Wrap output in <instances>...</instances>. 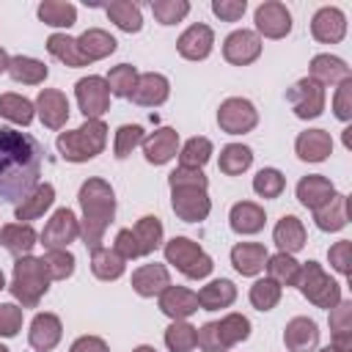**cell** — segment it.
Returning <instances> with one entry per match:
<instances>
[{
    "label": "cell",
    "mask_w": 352,
    "mask_h": 352,
    "mask_svg": "<svg viewBox=\"0 0 352 352\" xmlns=\"http://www.w3.org/2000/svg\"><path fill=\"white\" fill-rule=\"evenodd\" d=\"M212 154V143L206 138H192L184 143V151H182V168H192L198 170Z\"/></svg>",
    "instance_id": "cell-48"
},
{
    "label": "cell",
    "mask_w": 352,
    "mask_h": 352,
    "mask_svg": "<svg viewBox=\"0 0 352 352\" xmlns=\"http://www.w3.org/2000/svg\"><path fill=\"white\" fill-rule=\"evenodd\" d=\"M165 344L170 346V352H190L198 344V330L184 322H173L165 330Z\"/></svg>",
    "instance_id": "cell-45"
},
{
    "label": "cell",
    "mask_w": 352,
    "mask_h": 352,
    "mask_svg": "<svg viewBox=\"0 0 352 352\" xmlns=\"http://www.w3.org/2000/svg\"><path fill=\"white\" fill-rule=\"evenodd\" d=\"M336 192H333V184L324 179V176H305L300 184H297V198L302 201V206H308V209H319V206H324L330 198H333Z\"/></svg>",
    "instance_id": "cell-24"
},
{
    "label": "cell",
    "mask_w": 352,
    "mask_h": 352,
    "mask_svg": "<svg viewBox=\"0 0 352 352\" xmlns=\"http://www.w3.org/2000/svg\"><path fill=\"white\" fill-rule=\"evenodd\" d=\"M47 283H50V275H47V267L41 258H30V256H22L16 264H14V283H11V292L16 300H22V305L33 308L38 302V297L47 292Z\"/></svg>",
    "instance_id": "cell-5"
},
{
    "label": "cell",
    "mask_w": 352,
    "mask_h": 352,
    "mask_svg": "<svg viewBox=\"0 0 352 352\" xmlns=\"http://www.w3.org/2000/svg\"><path fill=\"white\" fill-rule=\"evenodd\" d=\"M135 352H154V349H151V346H138Z\"/></svg>",
    "instance_id": "cell-60"
},
{
    "label": "cell",
    "mask_w": 352,
    "mask_h": 352,
    "mask_svg": "<svg viewBox=\"0 0 352 352\" xmlns=\"http://www.w3.org/2000/svg\"><path fill=\"white\" fill-rule=\"evenodd\" d=\"M349 250H352L349 242H338L336 248H330V264H333L341 275L349 272Z\"/></svg>",
    "instance_id": "cell-56"
},
{
    "label": "cell",
    "mask_w": 352,
    "mask_h": 352,
    "mask_svg": "<svg viewBox=\"0 0 352 352\" xmlns=\"http://www.w3.org/2000/svg\"><path fill=\"white\" fill-rule=\"evenodd\" d=\"M138 143H143V129L138 124H124L118 132H116V157L124 160Z\"/></svg>",
    "instance_id": "cell-52"
},
{
    "label": "cell",
    "mask_w": 352,
    "mask_h": 352,
    "mask_svg": "<svg viewBox=\"0 0 352 352\" xmlns=\"http://www.w3.org/2000/svg\"><path fill=\"white\" fill-rule=\"evenodd\" d=\"M261 52V38L253 33V30H234L226 44H223V55L226 60L236 63V66H245L250 60H256Z\"/></svg>",
    "instance_id": "cell-14"
},
{
    "label": "cell",
    "mask_w": 352,
    "mask_h": 352,
    "mask_svg": "<svg viewBox=\"0 0 352 352\" xmlns=\"http://www.w3.org/2000/svg\"><path fill=\"white\" fill-rule=\"evenodd\" d=\"M170 190H173V212L187 220H204L209 214V198H206V179L201 170L179 168L170 173Z\"/></svg>",
    "instance_id": "cell-3"
},
{
    "label": "cell",
    "mask_w": 352,
    "mask_h": 352,
    "mask_svg": "<svg viewBox=\"0 0 352 352\" xmlns=\"http://www.w3.org/2000/svg\"><path fill=\"white\" fill-rule=\"evenodd\" d=\"M132 234H135V242H138V250H140V256H146V253H151V250H157L160 248V239H162V223H160V217H143L135 228H132Z\"/></svg>",
    "instance_id": "cell-39"
},
{
    "label": "cell",
    "mask_w": 352,
    "mask_h": 352,
    "mask_svg": "<svg viewBox=\"0 0 352 352\" xmlns=\"http://www.w3.org/2000/svg\"><path fill=\"white\" fill-rule=\"evenodd\" d=\"M0 245L8 250V253H14V256H28L30 250H33V245H36V231L30 228V226H22V223H11V226H6L3 231H0Z\"/></svg>",
    "instance_id": "cell-27"
},
{
    "label": "cell",
    "mask_w": 352,
    "mask_h": 352,
    "mask_svg": "<svg viewBox=\"0 0 352 352\" xmlns=\"http://www.w3.org/2000/svg\"><path fill=\"white\" fill-rule=\"evenodd\" d=\"M44 267H47V275L60 280V278H69L74 272V256L66 253V250H50L44 258Z\"/></svg>",
    "instance_id": "cell-50"
},
{
    "label": "cell",
    "mask_w": 352,
    "mask_h": 352,
    "mask_svg": "<svg viewBox=\"0 0 352 352\" xmlns=\"http://www.w3.org/2000/svg\"><path fill=\"white\" fill-rule=\"evenodd\" d=\"M47 50H50V55H55V58H60L66 66H85V58L80 55V50H77V38H69V36H63V33H52L50 38H47Z\"/></svg>",
    "instance_id": "cell-40"
},
{
    "label": "cell",
    "mask_w": 352,
    "mask_h": 352,
    "mask_svg": "<svg viewBox=\"0 0 352 352\" xmlns=\"http://www.w3.org/2000/svg\"><path fill=\"white\" fill-rule=\"evenodd\" d=\"M275 242L280 248V253H297L305 245V228L294 214H286L278 226H275Z\"/></svg>",
    "instance_id": "cell-30"
},
{
    "label": "cell",
    "mask_w": 352,
    "mask_h": 352,
    "mask_svg": "<svg viewBox=\"0 0 352 352\" xmlns=\"http://www.w3.org/2000/svg\"><path fill=\"white\" fill-rule=\"evenodd\" d=\"M72 352H107L104 341L102 338H94V336H85V338H77Z\"/></svg>",
    "instance_id": "cell-58"
},
{
    "label": "cell",
    "mask_w": 352,
    "mask_h": 352,
    "mask_svg": "<svg viewBox=\"0 0 352 352\" xmlns=\"http://www.w3.org/2000/svg\"><path fill=\"white\" fill-rule=\"evenodd\" d=\"M77 102L80 110L85 113V118H96L107 110L110 104V88L102 77H82L77 82Z\"/></svg>",
    "instance_id": "cell-11"
},
{
    "label": "cell",
    "mask_w": 352,
    "mask_h": 352,
    "mask_svg": "<svg viewBox=\"0 0 352 352\" xmlns=\"http://www.w3.org/2000/svg\"><path fill=\"white\" fill-rule=\"evenodd\" d=\"M8 74L16 80V82H28V85H36L47 77V66L36 58H25V55H16L11 58L8 63Z\"/></svg>",
    "instance_id": "cell-36"
},
{
    "label": "cell",
    "mask_w": 352,
    "mask_h": 352,
    "mask_svg": "<svg viewBox=\"0 0 352 352\" xmlns=\"http://www.w3.org/2000/svg\"><path fill=\"white\" fill-rule=\"evenodd\" d=\"M22 327V311L16 305H0V336H16Z\"/></svg>",
    "instance_id": "cell-53"
},
{
    "label": "cell",
    "mask_w": 352,
    "mask_h": 352,
    "mask_svg": "<svg viewBox=\"0 0 352 352\" xmlns=\"http://www.w3.org/2000/svg\"><path fill=\"white\" fill-rule=\"evenodd\" d=\"M283 173L280 170H275V168H264V170H258L256 173V179H253V190L258 192V195H264V198H278L280 192H283Z\"/></svg>",
    "instance_id": "cell-49"
},
{
    "label": "cell",
    "mask_w": 352,
    "mask_h": 352,
    "mask_svg": "<svg viewBox=\"0 0 352 352\" xmlns=\"http://www.w3.org/2000/svg\"><path fill=\"white\" fill-rule=\"evenodd\" d=\"M245 0H214L212 3V11L220 16V19H226V22H236L242 14H245Z\"/></svg>",
    "instance_id": "cell-54"
},
{
    "label": "cell",
    "mask_w": 352,
    "mask_h": 352,
    "mask_svg": "<svg viewBox=\"0 0 352 352\" xmlns=\"http://www.w3.org/2000/svg\"><path fill=\"white\" fill-rule=\"evenodd\" d=\"M116 253H118L121 258H138V256H140L138 242H135V234H132L129 228L118 231V236H116Z\"/></svg>",
    "instance_id": "cell-55"
},
{
    "label": "cell",
    "mask_w": 352,
    "mask_h": 352,
    "mask_svg": "<svg viewBox=\"0 0 352 352\" xmlns=\"http://www.w3.org/2000/svg\"><path fill=\"white\" fill-rule=\"evenodd\" d=\"M3 286H6V280H3V272H0V289H3Z\"/></svg>",
    "instance_id": "cell-62"
},
{
    "label": "cell",
    "mask_w": 352,
    "mask_h": 352,
    "mask_svg": "<svg viewBox=\"0 0 352 352\" xmlns=\"http://www.w3.org/2000/svg\"><path fill=\"white\" fill-rule=\"evenodd\" d=\"M41 143L14 126H0V204H22L41 176Z\"/></svg>",
    "instance_id": "cell-1"
},
{
    "label": "cell",
    "mask_w": 352,
    "mask_h": 352,
    "mask_svg": "<svg viewBox=\"0 0 352 352\" xmlns=\"http://www.w3.org/2000/svg\"><path fill=\"white\" fill-rule=\"evenodd\" d=\"M198 305H204L206 311H217V308H226L234 302L236 297V289L231 280H212L209 286H204L198 294Z\"/></svg>",
    "instance_id": "cell-32"
},
{
    "label": "cell",
    "mask_w": 352,
    "mask_h": 352,
    "mask_svg": "<svg viewBox=\"0 0 352 352\" xmlns=\"http://www.w3.org/2000/svg\"><path fill=\"white\" fill-rule=\"evenodd\" d=\"M77 50H80V55L85 58V63H91V60H99V58L110 55V52L116 50V38H113L110 33L94 28V30H85V33L77 38Z\"/></svg>",
    "instance_id": "cell-26"
},
{
    "label": "cell",
    "mask_w": 352,
    "mask_h": 352,
    "mask_svg": "<svg viewBox=\"0 0 352 352\" xmlns=\"http://www.w3.org/2000/svg\"><path fill=\"white\" fill-rule=\"evenodd\" d=\"M80 236V226L74 220V214L69 209H58L52 214V220L44 226L41 231V245L50 250H63L69 242H74Z\"/></svg>",
    "instance_id": "cell-9"
},
{
    "label": "cell",
    "mask_w": 352,
    "mask_h": 352,
    "mask_svg": "<svg viewBox=\"0 0 352 352\" xmlns=\"http://www.w3.org/2000/svg\"><path fill=\"white\" fill-rule=\"evenodd\" d=\"M58 148L72 162H85V160L96 157L104 148V124L99 118H88L80 129L63 132L58 138Z\"/></svg>",
    "instance_id": "cell-4"
},
{
    "label": "cell",
    "mask_w": 352,
    "mask_h": 352,
    "mask_svg": "<svg viewBox=\"0 0 352 352\" xmlns=\"http://www.w3.org/2000/svg\"><path fill=\"white\" fill-rule=\"evenodd\" d=\"M104 82H107V88H110L113 96H129L132 88H135V82H138V72H135V66L121 63V66H116V69L107 74Z\"/></svg>",
    "instance_id": "cell-46"
},
{
    "label": "cell",
    "mask_w": 352,
    "mask_h": 352,
    "mask_svg": "<svg viewBox=\"0 0 352 352\" xmlns=\"http://www.w3.org/2000/svg\"><path fill=\"white\" fill-rule=\"evenodd\" d=\"M55 201V190H52V184H38L19 206H16V220H33V217H38L50 204Z\"/></svg>",
    "instance_id": "cell-35"
},
{
    "label": "cell",
    "mask_w": 352,
    "mask_h": 352,
    "mask_svg": "<svg viewBox=\"0 0 352 352\" xmlns=\"http://www.w3.org/2000/svg\"><path fill=\"white\" fill-rule=\"evenodd\" d=\"M311 33H314V38L322 41V44H336V41H341L344 33H346V19H344V14H341L338 8H333V6L319 8V11L314 14Z\"/></svg>",
    "instance_id": "cell-15"
},
{
    "label": "cell",
    "mask_w": 352,
    "mask_h": 352,
    "mask_svg": "<svg viewBox=\"0 0 352 352\" xmlns=\"http://www.w3.org/2000/svg\"><path fill=\"white\" fill-rule=\"evenodd\" d=\"M132 286L140 297H154L168 289V270L162 264H146L132 275Z\"/></svg>",
    "instance_id": "cell-21"
},
{
    "label": "cell",
    "mask_w": 352,
    "mask_h": 352,
    "mask_svg": "<svg viewBox=\"0 0 352 352\" xmlns=\"http://www.w3.org/2000/svg\"><path fill=\"white\" fill-rule=\"evenodd\" d=\"M349 91H352V80H344L341 88H338V96H336V116L341 121H346L352 116V107H349Z\"/></svg>",
    "instance_id": "cell-57"
},
{
    "label": "cell",
    "mask_w": 352,
    "mask_h": 352,
    "mask_svg": "<svg viewBox=\"0 0 352 352\" xmlns=\"http://www.w3.org/2000/svg\"><path fill=\"white\" fill-rule=\"evenodd\" d=\"M250 336V322L245 316H226L223 322H209L198 330V344L204 352H226L236 341H245Z\"/></svg>",
    "instance_id": "cell-6"
},
{
    "label": "cell",
    "mask_w": 352,
    "mask_h": 352,
    "mask_svg": "<svg viewBox=\"0 0 352 352\" xmlns=\"http://www.w3.org/2000/svg\"><path fill=\"white\" fill-rule=\"evenodd\" d=\"M60 341V322L52 314H38L30 324V346L38 352L52 349Z\"/></svg>",
    "instance_id": "cell-22"
},
{
    "label": "cell",
    "mask_w": 352,
    "mask_h": 352,
    "mask_svg": "<svg viewBox=\"0 0 352 352\" xmlns=\"http://www.w3.org/2000/svg\"><path fill=\"white\" fill-rule=\"evenodd\" d=\"M330 151H333V140L322 129H308L297 138V154L305 162H322Z\"/></svg>",
    "instance_id": "cell-23"
},
{
    "label": "cell",
    "mask_w": 352,
    "mask_h": 352,
    "mask_svg": "<svg viewBox=\"0 0 352 352\" xmlns=\"http://www.w3.org/2000/svg\"><path fill=\"white\" fill-rule=\"evenodd\" d=\"M346 198L344 195H333L324 206L316 209V226L322 231H338L346 226Z\"/></svg>",
    "instance_id": "cell-33"
},
{
    "label": "cell",
    "mask_w": 352,
    "mask_h": 352,
    "mask_svg": "<svg viewBox=\"0 0 352 352\" xmlns=\"http://www.w3.org/2000/svg\"><path fill=\"white\" fill-rule=\"evenodd\" d=\"M264 267H267L270 278H272L278 286H292V283H297V278H300V267H297V261H294L289 253H278V256L267 258Z\"/></svg>",
    "instance_id": "cell-41"
},
{
    "label": "cell",
    "mask_w": 352,
    "mask_h": 352,
    "mask_svg": "<svg viewBox=\"0 0 352 352\" xmlns=\"http://www.w3.org/2000/svg\"><path fill=\"white\" fill-rule=\"evenodd\" d=\"M322 352H338V349H336V346H327V349H322Z\"/></svg>",
    "instance_id": "cell-61"
},
{
    "label": "cell",
    "mask_w": 352,
    "mask_h": 352,
    "mask_svg": "<svg viewBox=\"0 0 352 352\" xmlns=\"http://www.w3.org/2000/svg\"><path fill=\"white\" fill-rule=\"evenodd\" d=\"M104 11H107V16H110L121 30H126V33H138L140 25H143L140 8H138L135 3H129V0H116V3H110Z\"/></svg>",
    "instance_id": "cell-38"
},
{
    "label": "cell",
    "mask_w": 352,
    "mask_h": 352,
    "mask_svg": "<svg viewBox=\"0 0 352 352\" xmlns=\"http://www.w3.org/2000/svg\"><path fill=\"white\" fill-rule=\"evenodd\" d=\"M129 99L135 104H143V107H154V104H162L168 99V80L162 74H140Z\"/></svg>",
    "instance_id": "cell-16"
},
{
    "label": "cell",
    "mask_w": 352,
    "mask_h": 352,
    "mask_svg": "<svg viewBox=\"0 0 352 352\" xmlns=\"http://www.w3.org/2000/svg\"><path fill=\"white\" fill-rule=\"evenodd\" d=\"M176 143H179V138H176V132H173V129H157L154 135H148V138L143 140L146 160H148V162H154V165L168 162V160L176 154Z\"/></svg>",
    "instance_id": "cell-25"
},
{
    "label": "cell",
    "mask_w": 352,
    "mask_h": 352,
    "mask_svg": "<svg viewBox=\"0 0 352 352\" xmlns=\"http://www.w3.org/2000/svg\"><path fill=\"white\" fill-rule=\"evenodd\" d=\"M38 116L50 129H58L69 118V102L60 91H41L38 94Z\"/></svg>",
    "instance_id": "cell-20"
},
{
    "label": "cell",
    "mask_w": 352,
    "mask_h": 352,
    "mask_svg": "<svg viewBox=\"0 0 352 352\" xmlns=\"http://www.w3.org/2000/svg\"><path fill=\"white\" fill-rule=\"evenodd\" d=\"M231 261L236 267V272L242 275H256L264 270V261H267V250L264 245H253V242H242L231 250Z\"/></svg>",
    "instance_id": "cell-29"
},
{
    "label": "cell",
    "mask_w": 352,
    "mask_h": 352,
    "mask_svg": "<svg viewBox=\"0 0 352 352\" xmlns=\"http://www.w3.org/2000/svg\"><path fill=\"white\" fill-rule=\"evenodd\" d=\"M8 63H11V58H8V55H6V50L0 47V72H6V69H8Z\"/></svg>",
    "instance_id": "cell-59"
},
{
    "label": "cell",
    "mask_w": 352,
    "mask_h": 352,
    "mask_svg": "<svg viewBox=\"0 0 352 352\" xmlns=\"http://www.w3.org/2000/svg\"><path fill=\"white\" fill-rule=\"evenodd\" d=\"M212 30L206 28V25H192V28H187L182 36H179V41H176V47H179V52L184 55V58H190V60H204L209 52H212Z\"/></svg>",
    "instance_id": "cell-18"
},
{
    "label": "cell",
    "mask_w": 352,
    "mask_h": 352,
    "mask_svg": "<svg viewBox=\"0 0 352 352\" xmlns=\"http://www.w3.org/2000/svg\"><path fill=\"white\" fill-rule=\"evenodd\" d=\"M91 270L96 278L102 280H116L121 272H124V258L116 253V250H104V248H96L91 250Z\"/></svg>",
    "instance_id": "cell-37"
},
{
    "label": "cell",
    "mask_w": 352,
    "mask_h": 352,
    "mask_svg": "<svg viewBox=\"0 0 352 352\" xmlns=\"http://www.w3.org/2000/svg\"><path fill=\"white\" fill-rule=\"evenodd\" d=\"M217 121L226 132L231 135H239V132H248L256 126V110L248 99H226L220 104V113H217Z\"/></svg>",
    "instance_id": "cell-12"
},
{
    "label": "cell",
    "mask_w": 352,
    "mask_h": 352,
    "mask_svg": "<svg viewBox=\"0 0 352 352\" xmlns=\"http://www.w3.org/2000/svg\"><path fill=\"white\" fill-rule=\"evenodd\" d=\"M261 226H264L261 206H256L250 201H242L231 209V228L236 234H256V231H261Z\"/></svg>",
    "instance_id": "cell-31"
},
{
    "label": "cell",
    "mask_w": 352,
    "mask_h": 352,
    "mask_svg": "<svg viewBox=\"0 0 352 352\" xmlns=\"http://www.w3.org/2000/svg\"><path fill=\"white\" fill-rule=\"evenodd\" d=\"M0 116L14 121V124H30L33 121V104L25 99V96H16V94H3L0 96Z\"/></svg>",
    "instance_id": "cell-43"
},
{
    "label": "cell",
    "mask_w": 352,
    "mask_h": 352,
    "mask_svg": "<svg viewBox=\"0 0 352 352\" xmlns=\"http://www.w3.org/2000/svg\"><path fill=\"white\" fill-rule=\"evenodd\" d=\"M297 286H300V292H302L311 302H316L319 308H336V305L341 302L338 283L330 280V278L322 272V267H319L316 261H308V264L302 267V275L297 278Z\"/></svg>",
    "instance_id": "cell-8"
},
{
    "label": "cell",
    "mask_w": 352,
    "mask_h": 352,
    "mask_svg": "<svg viewBox=\"0 0 352 352\" xmlns=\"http://www.w3.org/2000/svg\"><path fill=\"white\" fill-rule=\"evenodd\" d=\"M250 162H253L250 148H248V146H239V143L226 146V148H223V154H220V170H223V173H228V176L242 173Z\"/></svg>",
    "instance_id": "cell-44"
},
{
    "label": "cell",
    "mask_w": 352,
    "mask_h": 352,
    "mask_svg": "<svg viewBox=\"0 0 352 352\" xmlns=\"http://www.w3.org/2000/svg\"><path fill=\"white\" fill-rule=\"evenodd\" d=\"M256 28L270 38H283L292 30V14L283 3H261L256 8Z\"/></svg>",
    "instance_id": "cell-13"
},
{
    "label": "cell",
    "mask_w": 352,
    "mask_h": 352,
    "mask_svg": "<svg viewBox=\"0 0 352 352\" xmlns=\"http://www.w3.org/2000/svg\"><path fill=\"white\" fill-rule=\"evenodd\" d=\"M151 11L162 25H173L182 16H187L190 3H184V0H157V3H151Z\"/></svg>",
    "instance_id": "cell-51"
},
{
    "label": "cell",
    "mask_w": 352,
    "mask_h": 352,
    "mask_svg": "<svg viewBox=\"0 0 352 352\" xmlns=\"http://www.w3.org/2000/svg\"><path fill=\"white\" fill-rule=\"evenodd\" d=\"M38 16H41L44 25L69 28V25H74V19H77V8H74L72 3L50 0V3H41V6H38Z\"/></svg>",
    "instance_id": "cell-42"
},
{
    "label": "cell",
    "mask_w": 352,
    "mask_h": 352,
    "mask_svg": "<svg viewBox=\"0 0 352 352\" xmlns=\"http://www.w3.org/2000/svg\"><path fill=\"white\" fill-rule=\"evenodd\" d=\"M165 256L170 264H176L187 278H206L212 272V258L192 242V239H184V236H176L165 245Z\"/></svg>",
    "instance_id": "cell-7"
},
{
    "label": "cell",
    "mask_w": 352,
    "mask_h": 352,
    "mask_svg": "<svg viewBox=\"0 0 352 352\" xmlns=\"http://www.w3.org/2000/svg\"><path fill=\"white\" fill-rule=\"evenodd\" d=\"M311 80H316L319 85H327V82H344L349 80V69L341 58H333V55H316L311 60Z\"/></svg>",
    "instance_id": "cell-28"
},
{
    "label": "cell",
    "mask_w": 352,
    "mask_h": 352,
    "mask_svg": "<svg viewBox=\"0 0 352 352\" xmlns=\"http://www.w3.org/2000/svg\"><path fill=\"white\" fill-rule=\"evenodd\" d=\"M278 300H280V286H278L272 278H264V280H256V283H253V289H250V302H253L258 311L275 308Z\"/></svg>",
    "instance_id": "cell-47"
},
{
    "label": "cell",
    "mask_w": 352,
    "mask_h": 352,
    "mask_svg": "<svg viewBox=\"0 0 352 352\" xmlns=\"http://www.w3.org/2000/svg\"><path fill=\"white\" fill-rule=\"evenodd\" d=\"M286 96L294 104V113L300 118H316L322 113V107H324V88L311 77L300 80Z\"/></svg>",
    "instance_id": "cell-10"
},
{
    "label": "cell",
    "mask_w": 352,
    "mask_h": 352,
    "mask_svg": "<svg viewBox=\"0 0 352 352\" xmlns=\"http://www.w3.org/2000/svg\"><path fill=\"white\" fill-rule=\"evenodd\" d=\"M80 204H82V212H85V228H82L85 245L91 250H96L99 242H102V234H104V228H107V223L113 220V212H116L113 190L102 179H91L80 187Z\"/></svg>",
    "instance_id": "cell-2"
},
{
    "label": "cell",
    "mask_w": 352,
    "mask_h": 352,
    "mask_svg": "<svg viewBox=\"0 0 352 352\" xmlns=\"http://www.w3.org/2000/svg\"><path fill=\"white\" fill-rule=\"evenodd\" d=\"M283 341H286V346L292 352H311L316 346V341H319V330H316V324L311 319L297 316V319H292L286 324Z\"/></svg>",
    "instance_id": "cell-19"
},
{
    "label": "cell",
    "mask_w": 352,
    "mask_h": 352,
    "mask_svg": "<svg viewBox=\"0 0 352 352\" xmlns=\"http://www.w3.org/2000/svg\"><path fill=\"white\" fill-rule=\"evenodd\" d=\"M160 308L162 314H168L173 322H182L187 319L192 311H198V297L182 286H168L160 297Z\"/></svg>",
    "instance_id": "cell-17"
},
{
    "label": "cell",
    "mask_w": 352,
    "mask_h": 352,
    "mask_svg": "<svg viewBox=\"0 0 352 352\" xmlns=\"http://www.w3.org/2000/svg\"><path fill=\"white\" fill-rule=\"evenodd\" d=\"M349 319H352V305H349V302H338L336 311L330 314L333 346H336L338 352H349V349H352V341H349V330H352V324H349Z\"/></svg>",
    "instance_id": "cell-34"
},
{
    "label": "cell",
    "mask_w": 352,
    "mask_h": 352,
    "mask_svg": "<svg viewBox=\"0 0 352 352\" xmlns=\"http://www.w3.org/2000/svg\"><path fill=\"white\" fill-rule=\"evenodd\" d=\"M0 352H8V349H6V346H3V344H0Z\"/></svg>",
    "instance_id": "cell-63"
}]
</instances>
